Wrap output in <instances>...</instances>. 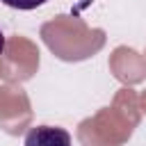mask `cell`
Masks as SVG:
<instances>
[{
    "label": "cell",
    "instance_id": "obj_1",
    "mask_svg": "<svg viewBox=\"0 0 146 146\" xmlns=\"http://www.w3.org/2000/svg\"><path fill=\"white\" fill-rule=\"evenodd\" d=\"M23 146H73L66 128L59 125H34L25 132Z\"/></svg>",
    "mask_w": 146,
    "mask_h": 146
},
{
    "label": "cell",
    "instance_id": "obj_2",
    "mask_svg": "<svg viewBox=\"0 0 146 146\" xmlns=\"http://www.w3.org/2000/svg\"><path fill=\"white\" fill-rule=\"evenodd\" d=\"M0 2L11 7V9H18V11H32V9L43 7L48 0H0Z\"/></svg>",
    "mask_w": 146,
    "mask_h": 146
},
{
    "label": "cell",
    "instance_id": "obj_3",
    "mask_svg": "<svg viewBox=\"0 0 146 146\" xmlns=\"http://www.w3.org/2000/svg\"><path fill=\"white\" fill-rule=\"evenodd\" d=\"M5 43H7V36L2 34V30H0V55L5 52Z\"/></svg>",
    "mask_w": 146,
    "mask_h": 146
}]
</instances>
